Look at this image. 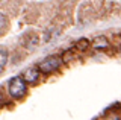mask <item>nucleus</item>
<instances>
[{"instance_id":"nucleus-4","label":"nucleus","mask_w":121,"mask_h":120,"mask_svg":"<svg viewBox=\"0 0 121 120\" xmlns=\"http://www.w3.org/2000/svg\"><path fill=\"white\" fill-rule=\"evenodd\" d=\"M92 47L95 49V50H104V49L109 47V41H108V38H104V37H97V38H94V41H92Z\"/></svg>"},{"instance_id":"nucleus-1","label":"nucleus","mask_w":121,"mask_h":120,"mask_svg":"<svg viewBox=\"0 0 121 120\" xmlns=\"http://www.w3.org/2000/svg\"><path fill=\"white\" fill-rule=\"evenodd\" d=\"M8 91L9 94L14 97V99H20L26 94V81L23 79V76H15L11 79L9 87H8Z\"/></svg>"},{"instance_id":"nucleus-6","label":"nucleus","mask_w":121,"mask_h":120,"mask_svg":"<svg viewBox=\"0 0 121 120\" xmlns=\"http://www.w3.org/2000/svg\"><path fill=\"white\" fill-rule=\"evenodd\" d=\"M73 59H74V53H73V50H67V52H64V55H62V61L65 62V64L71 62Z\"/></svg>"},{"instance_id":"nucleus-8","label":"nucleus","mask_w":121,"mask_h":120,"mask_svg":"<svg viewBox=\"0 0 121 120\" xmlns=\"http://www.w3.org/2000/svg\"><path fill=\"white\" fill-rule=\"evenodd\" d=\"M6 26H8V18L6 15H3V14H0V32H3L6 29Z\"/></svg>"},{"instance_id":"nucleus-3","label":"nucleus","mask_w":121,"mask_h":120,"mask_svg":"<svg viewBox=\"0 0 121 120\" xmlns=\"http://www.w3.org/2000/svg\"><path fill=\"white\" fill-rule=\"evenodd\" d=\"M23 79L26 82H30V84H33V82H36L39 79V69H36V67H32V69H27L23 74Z\"/></svg>"},{"instance_id":"nucleus-7","label":"nucleus","mask_w":121,"mask_h":120,"mask_svg":"<svg viewBox=\"0 0 121 120\" xmlns=\"http://www.w3.org/2000/svg\"><path fill=\"white\" fill-rule=\"evenodd\" d=\"M6 62H8V52L0 50V69H3L6 65Z\"/></svg>"},{"instance_id":"nucleus-2","label":"nucleus","mask_w":121,"mask_h":120,"mask_svg":"<svg viewBox=\"0 0 121 120\" xmlns=\"http://www.w3.org/2000/svg\"><path fill=\"white\" fill-rule=\"evenodd\" d=\"M59 65H60V59L58 56H48V58H45L39 64V72L41 73H52L55 70H58Z\"/></svg>"},{"instance_id":"nucleus-9","label":"nucleus","mask_w":121,"mask_h":120,"mask_svg":"<svg viewBox=\"0 0 121 120\" xmlns=\"http://www.w3.org/2000/svg\"><path fill=\"white\" fill-rule=\"evenodd\" d=\"M3 102V99H2V96H0V103H2Z\"/></svg>"},{"instance_id":"nucleus-5","label":"nucleus","mask_w":121,"mask_h":120,"mask_svg":"<svg viewBox=\"0 0 121 120\" xmlns=\"http://www.w3.org/2000/svg\"><path fill=\"white\" fill-rule=\"evenodd\" d=\"M88 47H89V41L86 40V38H82V40H79L77 43H76V49H77V50H80V52L86 50Z\"/></svg>"}]
</instances>
